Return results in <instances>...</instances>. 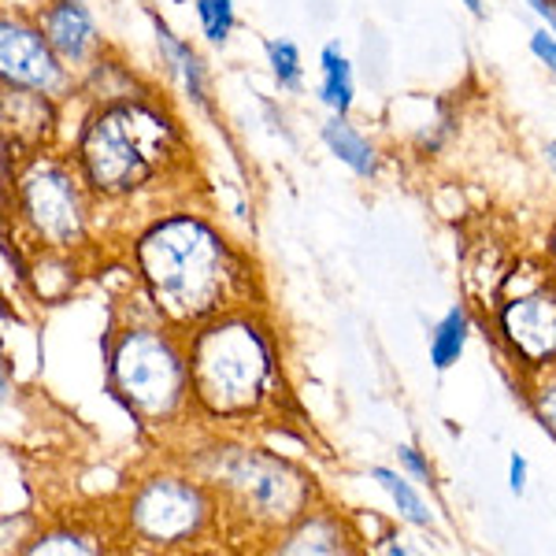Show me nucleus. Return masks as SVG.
Listing matches in <instances>:
<instances>
[{"label":"nucleus","instance_id":"obj_1","mask_svg":"<svg viewBox=\"0 0 556 556\" xmlns=\"http://www.w3.org/2000/svg\"><path fill=\"white\" fill-rule=\"evenodd\" d=\"M149 301L172 327L190 330L223 312L245 286L238 256L212 223L197 215H172L152 223L134 249Z\"/></svg>","mask_w":556,"mask_h":556},{"label":"nucleus","instance_id":"obj_2","mask_svg":"<svg viewBox=\"0 0 556 556\" xmlns=\"http://www.w3.org/2000/svg\"><path fill=\"white\" fill-rule=\"evenodd\" d=\"M193 397L219 419L253 416L275 382V353L267 334L249 316L223 312L201 327L186 345Z\"/></svg>","mask_w":556,"mask_h":556},{"label":"nucleus","instance_id":"obj_3","mask_svg":"<svg viewBox=\"0 0 556 556\" xmlns=\"http://www.w3.org/2000/svg\"><path fill=\"white\" fill-rule=\"evenodd\" d=\"M175 127L156 108L127 101L89 119L78 141V172L97 197H130L164 172L172 156Z\"/></svg>","mask_w":556,"mask_h":556},{"label":"nucleus","instance_id":"obj_4","mask_svg":"<svg viewBox=\"0 0 556 556\" xmlns=\"http://www.w3.org/2000/svg\"><path fill=\"white\" fill-rule=\"evenodd\" d=\"M112 393L146 424H167L193 397L190 356L172 330L127 327L108 353Z\"/></svg>","mask_w":556,"mask_h":556},{"label":"nucleus","instance_id":"obj_5","mask_svg":"<svg viewBox=\"0 0 556 556\" xmlns=\"http://www.w3.org/2000/svg\"><path fill=\"white\" fill-rule=\"evenodd\" d=\"M215 479L249 519L271 527H293L312 505V482L267 453H223Z\"/></svg>","mask_w":556,"mask_h":556},{"label":"nucleus","instance_id":"obj_6","mask_svg":"<svg viewBox=\"0 0 556 556\" xmlns=\"http://www.w3.org/2000/svg\"><path fill=\"white\" fill-rule=\"evenodd\" d=\"M86 182L56 160H34L15 186L20 223L49 249H75L86 238Z\"/></svg>","mask_w":556,"mask_h":556},{"label":"nucleus","instance_id":"obj_7","mask_svg":"<svg viewBox=\"0 0 556 556\" xmlns=\"http://www.w3.org/2000/svg\"><path fill=\"white\" fill-rule=\"evenodd\" d=\"M212 519V497L201 482L178 479V475H156L134 490L127 505V523L138 542L152 549H172L201 538Z\"/></svg>","mask_w":556,"mask_h":556},{"label":"nucleus","instance_id":"obj_8","mask_svg":"<svg viewBox=\"0 0 556 556\" xmlns=\"http://www.w3.org/2000/svg\"><path fill=\"white\" fill-rule=\"evenodd\" d=\"M0 75L4 86L49 97L67 86V60L52 49L41 26L4 20L0 23Z\"/></svg>","mask_w":556,"mask_h":556},{"label":"nucleus","instance_id":"obj_9","mask_svg":"<svg viewBox=\"0 0 556 556\" xmlns=\"http://www.w3.org/2000/svg\"><path fill=\"white\" fill-rule=\"evenodd\" d=\"M501 334L516 361L545 367L556 361V282L534 286L501 304Z\"/></svg>","mask_w":556,"mask_h":556},{"label":"nucleus","instance_id":"obj_10","mask_svg":"<svg viewBox=\"0 0 556 556\" xmlns=\"http://www.w3.org/2000/svg\"><path fill=\"white\" fill-rule=\"evenodd\" d=\"M41 30L67 64H86L97 49V26L83 0H52L41 12Z\"/></svg>","mask_w":556,"mask_h":556},{"label":"nucleus","instance_id":"obj_11","mask_svg":"<svg viewBox=\"0 0 556 556\" xmlns=\"http://www.w3.org/2000/svg\"><path fill=\"white\" fill-rule=\"evenodd\" d=\"M152 26H156V45H160V52H164V64L172 67V75L186 86V97H190L193 104L208 108V83H204V64H201V56L193 52V45H186L182 38H175L172 26H167L164 20H152Z\"/></svg>","mask_w":556,"mask_h":556},{"label":"nucleus","instance_id":"obj_12","mask_svg":"<svg viewBox=\"0 0 556 556\" xmlns=\"http://www.w3.org/2000/svg\"><path fill=\"white\" fill-rule=\"evenodd\" d=\"M323 141H327V149L342 160L349 172H356L361 178H375V172H379V152H375V146L364 134H356L349 127L345 115H334V119L323 127Z\"/></svg>","mask_w":556,"mask_h":556},{"label":"nucleus","instance_id":"obj_13","mask_svg":"<svg viewBox=\"0 0 556 556\" xmlns=\"http://www.w3.org/2000/svg\"><path fill=\"white\" fill-rule=\"evenodd\" d=\"M345 531L338 527V519L323 513H304L298 523L290 527L286 542L278 545L282 553H342L345 549Z\"/></svg>","mask_w":556,"mask_h":556},{"label":"nucleus","instance_id":"obj_14","mask_svg":"<svg viewBox=\"0 0 556 556\" xmlns=\"http://www.w3.org/2000/svg\"><path fill=\"white\" fill-rule=\"evenodd\" d=\"M319 71H323L319 101L334 115H349V108H353V67H349V60L342 56L338 45H327L319 52Z\"/></svg>","mask_w":556,"mask_h":556},{"label":"nucleus","instance_id":"obj_15","mask_svg":"<svg viewBox=\"0 0 556 556\" xmlns=\"http://www.w3.org/2000/svg\"><path fill=\"white\" fill-rule=\"evenodd\" d=\"M468 330H471V319L464 308H453L450 316L430 330V364H434L438 371H450L464 356V349H468Z\"/></svg>","mask_w":556,"mask_h":556},{"label":"nucleus","instance_id":"obj_16","mask_svg":"<svg viewBox=\"0 0 556 556\" xmlns=\"http://www.w3.org/2000/svg\"><path fill=\"white\" fill-rule=\"evenodd\" d=\"M371 479L390 493V501L401 513V519H408V523H416V527H430V508L424 505V497H419L416 486H412L405 475H397L390 468H371Z\"/></svg>","mask_w":556,"mask_h":556},{"label":"nucleus","instance_id":"obj_17","mask_svg":"<svg viewBox=\"0 0 556 556\" xmlns=\"http://www.w3.org/2000/svg\"><path fill=\"white\" fill-rule=\"evenodd\" d=\"M197 20H201L204 38L212 45H223L235 30V0H193Z\"/></svg>","mask_w":556,"mask_h":556},{"label":"nucleus","instance_id":"obj_18","mask_svg":"<svg viewBox=\"0 0 556 556\" xmlns=\"http://www.w3.org/2000/svg\"><path fill=\"white\" fill-rule=\"evenodd\" d=\"M267 64H271L275 83L282 89L301 86V52L293 41H267Z\"/></svg>","mask_w":556,"mask_h":556},{"label":"nucleus","instance_id":"obj_19","mask_svg":"<svg viewBox=\"0 0 556 556\" xmlns=\"http://www.w3.org/2000/svg\"><path fill=\"white\" fill-rule=\"evenodd\" d=\"M30 553H97V545L83 534L56 531V534H45L38 545H30Z\"/></svg>","mask_w":556,"mask_h":556},{"label":"nucleus","instance_id":"obj_20","mask_svg":"<svg viewBox=\"0 0 556 556\" xmlns=\"http://www.w3.org/2000/svg\"><path fill=\"white\" fill-rule=\"evenodd\" d=\"M534 412H538V419H542V427L556 438V382H545L542 390L534 393Z\"/></svg>","mask_w":556,"mask_h":556},{"label":"nucleus","instance_id":"obj_21","mask_svg":"<svg viewBox=\"0 0 556 556\" xmlns=\"http://www.w3.org/2000/svg\"><path fill=\"white\" fill-rule=\"evenodd\" d=\"M397 456H401V464H405V468L416 475L419 482H434V468H430V460L416 450V445H397Z\"/></svg>","mask_w":556,"mask_h":556},{"label":"nucleus","instance_id":"obj_22","mask_svg":"<svg viewBox=\"0 0 556 556\" xmlns=\"http://www.w3.org/2000/svg\"><path fill=\"white\" fill-rule=\"evenodd\" d=\"M531 52L556 75V34L553 30H534L531 34Z\"/></svg>","mask_w":556,"mask_h":556},{"label":"nucleus","instance_id":"obj_23","mask_svg":"<svg viewBox=\"0 0 556 556\" xmlns=\"http://www.w3.org/2000/svg\"><path fill=\"white\" fill-rule=\"evenodd\" d=\"M508 486H513V493L527 490V460L519 453L513 456V460H508Z\"/></svg>","mask_w":556,"mask_h":556},{"label":"nucleus","instance_id":"obj_24","mask_svg":"<svg viewBox=\"0 0 556 556\" xmlns=\"http://www.w3.org/2000/svg\"><path fill=\"white\" fill-rule=\"evenodd\" d=\"M527 4H531L534 12L542 15L545 23H549V30L556 34V0H527Z\"/></svg>","mask_w":556,"mask_h":556},{"label":"nucleus","instance_id":"obj_25","mask_svg":"<svg viewBox=\"0 0 556 556\" xmlns=\"http://www.w3.org/2000/svg\"><path fill=\"white\" fill-rule=\"evenodd\" d=\"M464 4L471 8V15H482V0H464Z\"/></svg>","mask_w":556,"mask_h":556},{"label":"nucleus","instance_id":"obj_26","mask_svg":"<svg viewBox=\"0 0 556 556\" xmlns=\"http://www.w3.org/2000/svg\"><path fill=\"white\" fill-rule=\"evenodd\" d=\"M545 156H549V167H553V172H556V141H553L549 149H545Z\"/></svg>","mask_w":556,"mask_h":556},{"label":"nucleus","instance_id":"obj_27","mask_svg":"<svg viewBox=\"0 0 556 556\" xmlns=\"http://www.w3.org/2000/svg\"><path fill=\"white\" fill-rule=\"evenodd\" d=\"M549 253H553V275H556V230H553V245H549Z\"/></svg>","mask_w":556,"mask_h":556}]
</instances>
